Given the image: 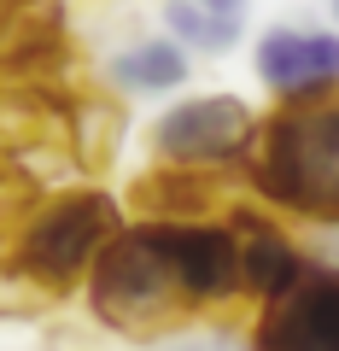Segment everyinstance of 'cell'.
<instances>
[{
  "label": "cell",
  "instance_id": "1",
  "mask_svg": "<svg viewBox=\"0 0 339 351\" xmlns=\"http://www.w3.org/2000/svg\"><path fill=\"white\" fill-rule=\"evenodd\" d=\"M240 182L299 223L339 228V94L310 106H275Z\"/></svg>",
  "mask_w": 339,
  "mask_h": 351
},
{
  "label": "cell",
  "instance_id": "14",
  "mask_svg": "<svg viewBox=\"0 0 339 351\" xmlns=\"http://www.w3.org/2000/svg\"><path fill=\"white\" fill-rule=\"evenodd\" d=\"M199 6H205L211 24H240L246 18V0H199Z\"/></svg>",
  "mask_w": 339,
  "mask_h": 351
},
{
  "label": "cell",
  "instance_id": "7",
  "mask_svg": "<svg viewBox=\"0 0 339 351\" xmlns=\"http://www.w3.org/2000/svg\"><path fill=\"white\" fill-rule=\"evenodd\" d=\"M158 240L176 263L193 311H211L246 293L240 281V234L234 223H158Z\"/></svg>",
  "mask_w": 339,
  "mask_h": 351
},
{
  "label": "cell",
  "instance_id": "15",
  "mask_svg": "<svg viewBox=\"0 0 339 351\" xmlns=\"http://www.w3.org/2000/svg\"><path fill=\"white\" fill-rule=\"evenodd\" d=\"M334 18H339V0H334Z\"/></svg>",
  "mask_w": 339,
  "mask_h": 351
},
{
  "label": "cell",
  "instance_id": "6",
  "mask_svg": "<svg viewBox=\"0 0 339 351\" xmlns=\"http://www.w3.org/2000/svg\"><path fill=\"white\" fill-rule=\"evenodd\" d=\"M258 76L281 106H310L339 94V36L334 29H269L258 41Z\"/></svg>",
  "mask_w": 339,
  "mask_h": 351
},
{
  "label": "cell",
  "instance_id": "8",
  "mask_svg": "<svg viewBox=\"0 0 339 351\" xmlns=\"http://www.w3.org/2000/svg\"><path fill=\"white\" fill-rule=\"evenodd\" d=\"M64 64V0H0V71L47 82Z\"/></svg>",
  "mask_w": 339,
  "mask_h": 351
},
{
  "label": "cell",
  "instance_id": "13",
  "mask_svg": "<svg viewBox=\"0 0 339 351\" xmlns=\"http://www.w3.org/2000/svg\"><path fill=\"white\" fill-rule=\"evenodd\" d=\"M164 24H170V41L211 53V18H205L199 0H164Z\"/></svg>",
  "mask_w": 339,
  "mask_h": 351
},
{
  "label": "cell",
  "instance_id": "3",
  "mask_svg": "<svg viewBox=\"0 0 339 351\" xmlns=\"http://www.w3.org/2000/svg\"><path fill=\"white\" fill-rule=\"evenodd\" d=\"M88 304L123 339H164L199 316L176 276V263H170V252H164V240H158V223H129L100 252V263L88 276Z\"/></svg>",
  "mask_w": 339,
  "mask_h": 351
},
{
  "label": "cell",
  "instance_id": "4",
  "mask_svg": "<svg viewBox=\"0 0 339 351\" xmlns=\"http://www.w3.org/2000/svg\"><path fill=\"white\" fill-rule=\"evenodd\" d=\"M264 135V117H251L246 100L234 94H199L181 100L152 123V152L181 170H216V176H246L251 152Z\"/></svg>",
  "mask_w": 339,
  "mask_h": 351
},
{
  "label": "cell",
  "instance_id": "5",
  "mask_svg": "<svg viewBox=\"0 0 339 351\" xmlns=\"http://www.w3.org/2000/svg\"><path fill=\"white\" fill-rule=\"evenodd\" d=\"M246 351H339V263H310L287 299L264 304Z\"/></svg>",
  "mask_w": 339,
  "mask_h": 351
},
{
  "label": "cell",
  "instance_id": "11",
  "mask_svg": "<svg viewBox=\"0 0 339 351\" xmlns=\"http://www.w3.org/2000/svg\"><path fill=\"white\" fill-rule=\"evenodd\" d=\"M112 88H129V94H164V88H181L188 82V47L170 36H152L123 47L112 64H105Z\"/></svg>",
  "mask_w": 339,
  "mask_h": 351
},
{
  "label": "cell",
  "instance_id": "2",
  "mask_svg": "<svg viewBox=\"0 0 339 351\" xmlns=\"http://www.w3.org/2000/svg\"><path fill=\"white\" fill-rule=\"evenodd\" d=\"M123 211L105 188H71L53 193L29 211V223L12 234V252H6V276L24 281V293H41V299H59L76 281L94 276L100 252L123 234Z\"/></svg>",
  "mask_w": 339,
  "mask_h": 351
},
{
  "label": "cell",
  "instance_id": "9",
  "mask_svg": "<svg viewBox=\"0 0 339 351\" xmlns=\"http://www.w3.org/2000/svg\"><path fill=\"white\" fill-rule=\"evenodd\" d=\"M228 223H234V234H240V281H246V299H258V304L287 299L304 281L310 258H304V252L281 234V223L264 217L258 205H234Z\"/></svg>",
  "mask_w": 339,
  "mask_h": 351
},
{
  "label": "cell",
  "instance_id": "12",
  "mask_svg": "<svg viewBox=\"0 0 339 351\" xmlns=\"http://www.w3.org/2000/svg\"><path fill=\"white\" fill-rule=\"evenodd\" d=\"M117 141H123V106L76 100V112H71V158L82 164V170H100L117 152Z\"/></svg>",
  "mask_w": 339,
  "mask_h": 351
},
{
  "label": "cell",
  "instance_id": "10",
  "mask_svg": "<svg viewBox=\"0 0 339 351\" xmlns=\"http://www.w3.org/2000/svg\"><path fill=\"white\" fill-rule=\"evenodd\" d=\"M228 176L216 170H181V164H158L129 188V205L147 211V223H211L205 211H234V199H223Z\"/></svg>",
  "mask_w": 339,
  "mask_h": 351
}]
</instances>
